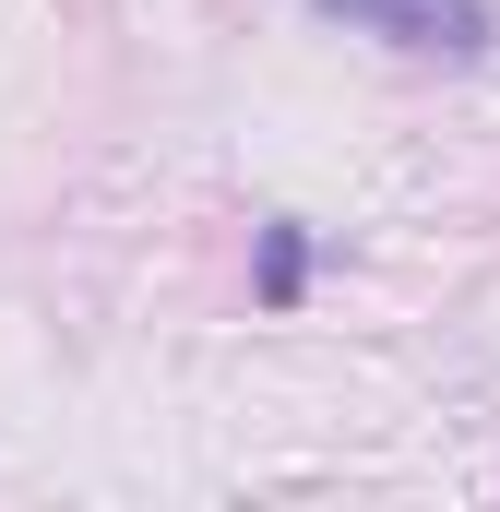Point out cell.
<instances>
[{"label":"cell","mask_w":500,"mask_h":512,"mask_svg":"<svg viewBox=\"0 0 500 512\" xmlns=\"http://www.w3.org/2000/svg\"><path fill=\"white\" fill-rule=\"evenodd\" d=\"M298 274H310V239L274 227V251H262V298H298Z\"/></svg>","instance_id":"cell-2"},{"label":"cell","mask_w":500,"mask_h":512,"mask_svg":"<svg viewBox=\"0 0 500 512\" xmlns=\"http://www.w3.org/2000/svg\"><path fill=\"white\" fill-rule=\"evenodd\" d=\"M334 24H358L381 48H417V60H477L500 36V0H310Z\"/></svg>","instance_id":"cell-1"}]
</instances>
